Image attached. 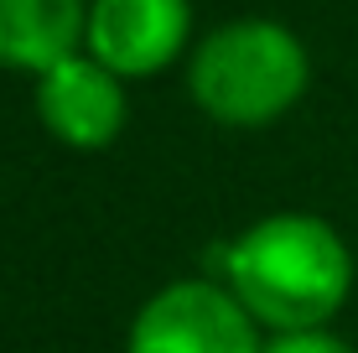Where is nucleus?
<instances>
[{
    "label": "nucleus",
    "instance_id": "f257e3e1",
    "mask_svg": "<svg viewBox=\"0 0 358 353\" xmlns=\"http://www.w3.org/2000/svg\"><path fill=\"white\" fill-rule=\"evenodd\" d=\"M265 333L332 327L353 296V250L322 213L280 208L224 245V275Z\"/></svg>",
    "mask_w": 358,
    "mask_h": 353
},
{
    "label": "nucleus",
    "instance_id": "f03ea898",
    "mask_svg": "<svg viewBox=\"0 0 358 353\" xmlns=\"http://www.w3.org/2000/svg\"><path fill=\"white\" fill-rule=\"evenodd\" d=\"M312 89V52L286 21L239 16L213 27L187 57V94L213 125L265 130Z\"/></svg>",
    "mask_w": 358,
    "mask_h": 353
},
{
    "label": "nucleus",
    "instance_id": "7ed1b4c3",
    "mask_svg": "<svg viewBox=\"0 0 358 353\" xmlns=\"http://www.w3.org/2000/svg\"><path fill=\"white\" fill-rule=\"evenodd\" d=\"M265 327L224 281H166L130 317L125 353H265Z\"/></svg>",
    "mask_w": 358,
    "mask_h": 353
},
{
    "label": "nucleus",
    "instance_id": "20e7f679",
    "mask_svg": "<svg viewBox=\"0 0 358 353\" xmlns=\"http://www.w3.org/2000/svg\"><path fill=\"white\" fill-rule=\"evenodd\" d=\"M31 104L42 130L68 151H109L130 120L125 78L104 68L94 52H73L47 73H36Z\"/></svg>",
    "mask_w": 358,
    "mask_h": 353
},
{
    "label": "nucleus",
    "instance_id": "39448f33",
    "mask_svg": "<svg viewBox=\"0 0 358 353\" xmlns=\"http://www.w3.org/2000/svg\"><path fill=\"white\" fill-rule=\"evenodd\" d=\"M192 42V0H89L83 52L120 78H156Z\"/></svg>",
    "mask_w": 358,
    "mask_h": 353
},
{
    "label": "nucleus",
    "instance_id": "423d86ee",
    "mask_svg": "<svg viewBox=\"0 0 358 353\" xmlns=\"http://www.w3.org/2000/svg\"><path fill=\"white\" fill-rule=\"evenodd\" d=\"M83 27L89 0H0V68L36 78L83 52Z\"/></svg>",
    "mask_w": 358,
    "mask_h": 353
},
{
    "label": "nucleus",
    "instance_id": "0eeeda50",
    "mask_svg": "<svg viewBox=\"0 0 358 353\" xmlns=\"http://www.w3.org/2000/svg\"><path fill=\"white\" fill-rule=\"evenodd\" d=\"M265 353H358V348L332 327H296V333H270Z\"/></svg>",
    "mask_w": 358,
    "mask_h": 353
}]
</instances>
